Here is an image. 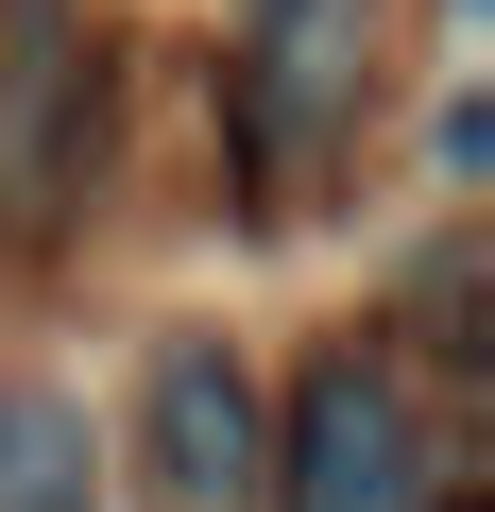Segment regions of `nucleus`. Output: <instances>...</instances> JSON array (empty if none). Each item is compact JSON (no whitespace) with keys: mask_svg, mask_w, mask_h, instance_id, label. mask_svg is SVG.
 <instances>
[{"mask_svg":"<svg viewBox=\"0 0 495 512\" xmlns=\"http://www.w3.org/2000/svg\"><path fill=\"white\" fill-rule=\"evenodd\" d=\"M0 512H103L86 410H69V393H0Z\"/></svg>","mask_w":495,"mask_h":512,"instance_id":"39448f33","label":"nucleus"},{"mask_svg":"<svg viewBox=\"0 0 495 512\" xmlns=\"http://www.w3.org/2000/svg\"><path fill=\"white\" fill-rule=\"evenodd\" d=\"M137 461H154V495L171 512H222V495H257V461H274V410H257V376H239V342H154V393H137Z\"/></svg>","mask_w":495,"mask_h":512,"instance_id":"7ed1b4c3","label":"nucleus"},{"mask_svg":"<svg viewBox=\"0 0 495 512\" xmlns=\"http://www.w3.org/2000/svg\"><path fill=\"white\" fill-rule=\"evenodd\" d=\"M376 86V0H239V137L291 188Z\"/></svg>","mask_w":495,"mask_h":512,"instance_id":"f03ea898","label":"nucleus"},{"mask_svg":"<svg viewBox=\"0 0 495 512\" xmlns=\"http://www.w3.org/2000/svg\"><path fill=\"white\" fill-rule=\"evenodd\" d=\"M86 154V35L69 0H0V239H35Z\"/></svg>","mask_w":495,"mask_h":512,"instance_id":"20e7f679","label":"nucleus"},{"mask_svg":"<svg viewBox=\"0 0 495 512\" xmlns=\"http://www.w3.org/2000/svg\"><path fill=\"white\" fill-rule=\"evenodd\" d=\"M257 495L274 512H444V461H427L410 376L376 342H325L308 393H291V427H274V461H257Z\"/></svg>","mask_w":495,"mask_h":512,"instance_id":"f257e3e1","label":"nucleus"}]
</instances>
